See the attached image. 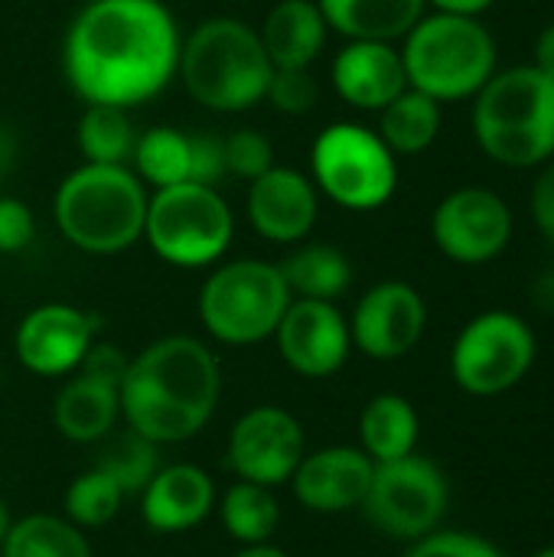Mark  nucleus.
Listing matches in <instances>:
<instances>
[{
  "label": "nucleus",
  "instance_id": "f257e3e1",
  "mask_svg": "<svg viewBox=\"0 0 554 557\" xmlns=\"http://www.w3.org/2000/svg\"><path fill=\"white\" fill-rule=\"evenodd\" d=\"M180 46L176 20L160 0H98L72 20L62 65L88 104L134 108L170 85Z\"/></svg>",
  "mask_w": 554,
  "mask_h": 557
},
{
  "label": "nucleus",
  "instance_id": "f03ea898",
  "mask_svg": "<svg viewBox=\"0 0 554 557\" xmlns=\"http://www.w3.org/2000/svg\"><path fill=\"white\" fill-rule=\"evenodd\" d=\"M222 395V369L212 349L193 336H167L131 359L121 382V418L153 444L196 437Z\"/></svg>",
  "mask_w": 554,
  "mask_h": 557
},
{
  "label": "nucleus",
  "instance_id": "7ed1b4c3",
  "mask_svg": "<svg viewBox=\"0 0 554 557\" xmlns=\"http://www.w3.org/2000/svg\"><path fill=\"white\" fill-rule=\"evenodd\" d=\"M473 137L503 166H539L554 157V75L539 65L493 72L473 95Z\"/></svg>",
  "mask_w": 554,
  "mask_h": 557
},
{
  "label": "nucleus",
  "instance_id": "20e7f679",
  "mask_svg": "<svg viewBox=\"0 0 554 557\" xmlns=\"http://www.w3.org/2000/svg\"><path fill=\"white\" fill-rule=\"evenodd\" d=\"M176 72L193 101L229 114L264 98L274 65L258 29L232 16H212L202 20L180 46Z\"/></svg>",
  "mask_w": 554,
  "mask_h": 557
},
{
  "label": "nucleus",
  "instance_id": "39448f33",
  "mask_svg": "<svg viewBox=\"0 0 554 557\" xmlns=\"http://www.w3.org/2000/svg\"><path fill=\"white\" fill-rule=\"evenodd\" d=\"M52 209L69 245L88 255H118L144 238L147 193L124 163H85L59 183Z\"/></svg>",
  "mask_w": 554,
  "mask_h": 557
},
{
  "label": "nucleus",
  "instance_id": "423d86ee",
  "mask_svg": "<svg viewBox=\"0 0 554 557\" xmlns=\"http://www.w3.org/2000/svg\"><path fill=\"white\" fill-rule=\"evenodd\" d=\"M408 85L434 101L473 98L496 72V39L477 16H421L402 49Z\"/></svg>",
  "mask_w": 554,
  "mask_h": 557
},
{
  "label": "nucleus",
  "instance_id": "0eeeda50",
  "mask_svg": "<svg viewBox=\"0 0 554 557\" xmlns=\"http://www.w3.org/2000/svg\"><path fill=\"white\" fill-rule=\"evenodd\" d=\"M291 290L278 264L255 258L216 268L199 290V320L206 333L225 346H255L274 336Z\"/></svg>",
  "mask_w": 554,
  "mask_h": 557
},
{
  "label": "nucleus",
  "instance_id": "6e6552de",
  "mask_svg": "<svg viewBox=\"0 0 554 557\" xmlns=\"http://www.w3.org/2000/svg\"><path fill=\"white\" fill-rule=\"evenodd\" d=\"M235 219L212 186L176 183L147 199L144 238L153 255L173 268H206L232 245Z\"/></svg>",
  "mask_w": 554,
  "mask_h": 557
},
{
  "label": "nucleus",
  "instance_id": "1a4fd4ad",
  "mask_svg": "<svg viewBox=\"0 0 554 557\" xmlns=\"http://www.w3.org/2000/svg\"><path fill=\"white\" fill-rule=\"evenodd\" d=\"M313 186L353 212L385 206L398 186V163L385 140L362 124H330L310 150Z\"/></svg>",
  "mask_w": 554,
  "mask_h": 557
},
{
  "label": "nucleus",
  "instance_id": "9d476101",
  "mask_svg": "<svg viewBox=\"0 0 554 557\" xmlns=\"http://www.w3.org/2000/svg\"><path fill=\"white\" fill-rule=\"evenodd\" d=\"M535 362V333L529 323L506 310H490L470 320L451 352L454 382L477 395L493 398L526 379Z\"/></svg>",
  "mask_w": 554,
  "mask_h": 557
},
{
  "label": "nucleus",
  "instance_id": "9b49d317",
  "mask_svg": "<svg viewBox=\"0 0 554 557\" xmlns=\"http://www.w3.org/2000/svg\"><path fill=\"white\" fill-rule=\"evenodd\" d=\"M359 509L382 535L418 542L438 529L447 509V480L431 460L415 454L376 463L369 493Z\"/></svg>",
  "mask_w": 554,
  "mask_h": 557
},
{
  "label": "nucleus",
  "instance_id": "f8f14e48",
  "mask_svg": "<svg viewBox=\"0 0 554 557\" xmlns=\"http://www.w3.org/2000/svg\"><path fill=\"white\" fill-rule=\"evenodd\" d=\"M441 255L457 264H487L500 258L513 238V209L483 186H464L441 199L431 219Z\"/></svg>",
  "mask_w": 554,
  "mask_h": 557
},
{
  "label": "nucleus",
  "instance_id": "ddd939ff",
  "mask_svg": "<svg viewBox=\"0 0 554 557\" xmlns=\"http://www.w3.org/2000/svg\"><path fill=\"white\" fill-rule=\"evenodd\" d=\"M300 460H304V428L284 408L274 405L251 408L229 431L225 463L245 483L274 490L294 476Z\"/></svg>",
  "mask_w": 554,
  "mask_h": 557
},
{
  "label": "nucleus",
  "instance_id": "4468645a",
  "mask_svg": "<svg viewBox=\"0 0 554 557\" xmlns=\"http://www.w3.org/2000/svg\"><path fill=\"white\" fill-rule=\"evenodd\" d=\"M428 326V307L421 294L405 281H382L362 294L349 320L353 343L369 359H402L408 356Z\"/></svg>",
  "mask_w": 554,
  "mask_h": 557
},
{
  "label": "nucleus",
  "instance_id": "2eb2a0df",
  "mask_svg": "<svg viewBox=\"0 0 554 557\" xmlns=\"http://www.w3.org/2000/svg\"><path fill=\"white\" fill-rule=\"evenodd\" d=\"M274 339L281 359L304 379H327L340 372L353 349L349 323L333 300H291Z\"/></svg>",
  "mask_w": 554,
  "mask_h": 557
},
{
  "label": "nucleus",
  "instance_id": "dca6fc26",
  "mask_svg": "<svg viewBox=\"0 0 554 557\" xmlns=\"http://www.w3.org/2000/svg\"><path fill=\"white\" fill-rule=\"evenodd\" d=\"M95 343V317L69 304H42L29 310L13 336L23 369L42 379L69 375L82 366Z\"/></svg>",
  "mask_w": 554,
  "mask_h": 557
},
{
  "label": "nucleus",
  "instance_id": "f3484780",
  "mask_svg": "<svg viewBox=\"0 0 554 557\" xmlns=\"http://www.w3.org/2000/svg\"><path fill=\"white\" fill-rule=\"evenodd\" d=\"M372 470L376 463L366 457V450L323 447L317 454H304V460L291 476V486L304 509L320 516H336L362 506L372 483Z\"/></svg>",
  "mask_w": 554,
  "mask_h": 557
},
{
  "label": "nucleus",
  "instance_id": "a211bd4d",
  "mask_svg": "<svg viewBox=\"0 0 554 557\" xmlns=\"http://www.w3.org/2000/svg\"><path fill=\"white\" fill-rule=\"evenodd\" d=\"M317 186L297 170L271 166L248 189V219L255 232L268 242H300L317 225Z\"/></svg>",
  "mask_w": 554,
  "mask_h": 557
},
{
  "label": "nucleus",
  "instance_id": "6ab92c4d",
  "mask_svg": "<svg viewBox=\"0 0 554 557\" xmlns=\"http://www.w3.org/2000/svg\"><path fill=\"white\" fill-rule=\"evenodd\" d=\"M333 88L353 108L382 111L408 88L402 52L392 42L349 39V46L333 59Z\"/></svg>",
  "mask_w": 554,
  "mask_h": 557
},
{
  "label": "nucleus",
  "instance_id": "aec40b11",
  "mask_svg": "<svg viewBox=\"0 0 554 557\" xmlns=\"http://www.w3.org/2000/svg\"><path fill=\"white\" fill-rule=\"evenodd\" d=\"M216 506V486L206 470L193 463H173L160 467L147 490L140 493V512L150 532L157 535H176L189 532Z\"/></svg>",
  "mask_w": 554,
  "mask_h": 557
},
{
  "label": "nucleus",
  "instance_id": "412c9836",
  "mask_svg": "<svg viewBox=\"0 0 554 557\" xmlns=\"http://www.w3.org/2000/svg\"><path fill=\"white\" fill-rule=\"evenodd\" d=\"M327 20L317 0H281L261 26V46L274 69H310L327 42Z\"/></svg>",
  "mask_w": 554,
  "mask_h": 557
},
{
  "label": "nucleus",
  "instance_id": "4be33fe9",
  "mask_svg": "<svg viewBox=\"0 0 554 557\" xmlns=\"http://www.w3.org/2000/svg\"><path fill=\"white\" fill-rule=\"evenodd\" d=\"M52 418L65 441L98 444L114 431V424L121 418V392L104 382L75 375L56 395Z\"/></svg>",
  "mask_w": 554,
  "mask_h": 557
},
{
  "label": "nucleus",
  "instance_id": "5701e85b",
  "mask_svg": "<svg viewBox=\"0 0 554 557\" xmlns=\"http://www.w3.org/2000/svg\"><path fill=\"white\" fill-rule=\"evenodd\" d=\"M330 29L346 39L395 42L411 33L424 13V0H317Z\"/></svg>",
  "mask_w": 554,
  "mask_h": 557
},
{
  "label": "nucleus",
  "instance_id": "b1692460",
  "mask_svg": "<svg viewBox=\"0 0 554 557\" xmlns=\"http://www.w3.org/2000/svg\"><path fill=\"white\" fill-rule=\"evenodd\" d=\"M362 450L372 463H389L415 454L418 444V411L402 395H379L366 405L359 418Z\"/></svg>",
  "mask_w": 554,
  "mask_h": 557
},
{
  "label": "nucleus",
  "instance_id": "393cba45",
  "mask_svg": "<svg viewBox=\"0 0 554 557\" xmlns=\"http://www.w3.org/2000/svg\"><path fill=\"white\" fill-rule=\"evenodd\" d=\"M379 114H382L379 137L392 153H405V157L421 153L434 144L441 131V101H434L431 95L411 85L395 101H389Z\"/></svg>",
  "mask_w": 554,
  "mask_h": 557
},
{
  "label": "nucleus",
  "instance_id": "a878e982",
  "mask_svg": "<svg viewBox=\"0 0 554 557\" xmlns=\"http://www.w3.org/2000/svg\"><path fill=\"white\" fill-rule=\"evenodd\" d=\"M278 268L284 274L287 290L297 294V300H336L353 281L349 258L340 248L320 242L297 248Z\"/></svg>",
  "mask_w": 554,
  "mask_h": 557
},
{
  "label": "nucleus",
  "instance_id": "bb28decb",
  "mask_svg": "<svg viewBox=\"0 0 554 557\" xmlns=\"http://www.w3.org/2000/svg\"><path fill=\"white\" fill-rule=\"evenodd\" d=\"M219 516H222L225 535L235 539L238 545L271 542L278 532V522H281V509H278V499L271 496V490L258 486V483H245V480L229 486V493L222 496Z\"/></svg>",
  "mask_w": 554,
  "mask_h": 557
},
{
  "label": "nucleus",
  "instance_id": "cd10ccee",
  "mask_svg": "<svg viewBox=\"0 0 554 557\" xmlns=\"http://www.w3.org/2000/svg\"><path fill=\"white\" fill-rule=\"evenodd\" d=\"M3 557H91V545L78 525L56 516H26L10 525L0 542Z\"/></svg>",
  "mask_w": 554,
  "mask_h": 557
},
{
  "label": "nucleus",
  "instance_id": "c85d7f7f",
  "mask_svg": "<svg viewBox=\"0 0 554 557\" xmlns=\"http://www.w3.org/2000/svg\"><path fill=\"white\" fill-rule=\"evenodd\" d=\"M78 150L88 163H124L134 153L137 134L127 117V108L118 104H88L78 117Z\"/></svg>",
  "mask_w": 554,
  "mask_h": 557
},
{
  "label": "nucleus",
  "instance_id": "c756f323",
  "mask_svg": "<svg viewBox=\"0 0 554 557\" xmlns=\"http://www.w3.org/2000/svg\"><path fill=\"white\" fill-rule=\"evenodd\" d=\"M131 160L137 176L157 189L189 183V134L176 127H150L137 137Z\"/></svg>",
  "mask_w": 554,
  "mask_h": 557
},
{
  "label": "nucleus",
  "instance_id": "7c9ffc66",
  "mask_svg": "<svg viewBox=\"0 0 554 557\" xmlns=\"http://www.w3.org/2000/svg\"><path fill=\"white\" fill-rule=\"evenodd\" d=\"M104 441H108V444L98 450L95 470L108 473V476L121 486L124 496L144 493L147 483L153 480V473L160 470V463H157V447H160V444L147 441L144 434H137V431H131V428H127L124 434H114V437L108 434Z\"/></svg>",
  "mask_w": 554,
  "mask_h": 557
},
{
  "label": "nucleus",
  "instance_id": "2f4dec72",
  "mask_svg": "<svg viewBox=\"0 0 554 557\" xmlns=\"http://www.w3.org/2000/svg\"><path fill=\"white\" fill-rule=\"evenodd\" d=\"M124 493L121 486L101 473V470H85L78 473L69 490H65V519L78 529H101L121 512Z\"/></svg>",
  "mask_w": 554,
  "mask_h": 557
},
{
  "label": "nucleus",
  "instance_id": "473e14b6",
  "mask_svg": "<svg viewBox=\"0 0 554 557\" xmlns=\"http://www.w3.org/2000/svg\"><path fill=\"white\" fill-rule=\"evenodd\" d=\"M225 166L229 176H242V180H258L261 173H268L274 166V150L271 140L251 127H242L235 134L225 137Z\"/></svg>",
  "mask_w": 554,
  "mask_h": 557
},
{
  "label": "nucleus",
  "instance_id": "72a5a7b5",
  "mask_svg": "<svg viewBox=\"0 0 554 557\" xmlns=\"http://www.w3.org/2000/svg\"><path fill=\"white\" fill-rule=\"evenodd\" d=\"M264 98L281 114H307L317 104V82L310 69H274Z\"/></svg>",
  "mask_w": 554,
  "mask_h": 557
},
{
  "label": "nucleus",
  "instance_id": "f704fd0d",
  "mask_svg": "<svg viewBox=\"0 0 554 557\" xmlns=\"http://www.w3.org/2000/svg\"><path fill=\"white\" fill-rule=\"evenodd\" d=\"M405 557H506L496 545L470 532H438L418 539Z\"/></svg>",
  "mask_w": 554,
  "mask_h": 557
},
{
  "label": "nucleus",
  "instance_id": "c9c22d12",
  "mask_svg": "<svg viewBox=\"0 0 554 557\" xmlns=\"http://www.w3.org/2000/svg\"><path fill=\"white\" fill-rule=\"evenodd\" d=\"M225 176H229L225 137H219V134H189V183L216 189Z\"/></svg>",
  "mask_w": 554,
  "mask_h": 557
},
{
  "label": "nucleus",
  "instance_id": "e433bc0d",
  "mask_svg": "<svg viewBox=\"0 0 554 557\" xmlns=\"http://www.w3.org/2000/svg\"><path fill=\"white\" fill-rule=\"evenodd\" d=\"M33 212L26 209V202L13 199V196H0V251L13 255L23 251L33 242Z\"/></svg>",
  "mask_w": 554,
  "mask_h": 557
},
{
  "label": "nucleus",
  "instance_id": "4c0bfd02",
  "mask_svg": "<svg viewBox=\"0 0 554 557\" xmlns=\"http://www.w3.org/2000/svg\"><path fill=\"white\" fill-rule=\"evenodd\" d=\"M127 366L131 359L118 349V346H108V343H91V349L85 352L82 366H78V375L85 379H95V382H104L111 388L121 392V382L127 375Z\"/></svg>",
  "mask_w": 554,
  "mask_h": 557
},
{
  "label": "nucleus",
  "instance_id": "58836bf2",
  "mask_svg": "<svg viewBox=\"0 0 554 557\" xmlns=\"http://www.w3.org/2000/svg\"><path fill=\"white\" fill-rule=\"evenodd\" d=\"M532 219L539 232L554 245V157L542 166L535 186H532Z\"/></svg>",
  "mask_w": 554,
  "mask_h": 557
},
{
  "label": "nucleus",
  "instance_id": "ea45409f",
  "mask_svg": "<svg viewBox=\"0 0 554 557\" xmlns=\"http://www.w3.org/2000/svg\"><path fill=\"white\" fill-rule=\"evenodd\" d=\"M532 304H535L542 313H552L554 317V268L542 271V274L532 281Z\"/></svg>",
  "mask_w": 554,
  "mask_h": 557
},
{
  "label": "nucleus",
  "instance_id": "a19ab883",
  "mask_svg": "<svg viewBox=\"0 0 554 557\" xmlns=\"http://www.w3.org/2000/svg\"><path fill=\"white\" fill-rule=\"evenodd\" d=\"M434 3L438 13H457V16H480L483 10L493 7V0H424Z\"/></svg>",
  "mask_w": 554,
  "mask_h": 557
},
{
  "label": "nucleus",
  "instance_id": "79ce46f5",
  "mask_svg": "<svg viewBox=\"0 0 554 557\" xmlns=\"http://www.w3.org/2000/svg\"><path fill=\"white\" fill-rule=\"evenodd\" d=\"M13 163H16V134L7 121H0V180L10 176Z\"/></svg>",
  "mask_w": 554,
  "mask_h": 557
},
{
  "label": "nucleus",
  "instance_id": "37998d69",
  "mask_svg": "<svg viewBox=\"0 0 554 557\" xmlns=\"http://www.w3.org/2000/svg\"><path fill=\"white\" fill-rule=\"evenodd\" d=\"M532 65H539L542 72L554 75V23H549L539 33V39H535V62Z\"/></svg>",
  "mask_w": 554,
  "mask_h": 557
},
{
  "label": "nucleus",
  "instance_id": "c03bdc74",
  "mask_svg": "<svg viewBox=\"0 0 554 557\" xmlns=\"http://www.w3.org/2000/svg\"><path fill=\"white\" fill-rule=\"evenodd\" d=\"M232 557H287V552H281L278 545L264 542V545H242V552Z\"/></svg>",
  "mask_w": 554,
  "mask_h": 557
},
{
  "label": "nucleus",
  "instance_id": "a18cd8bd",
  "mask_svg": "<svg viewBox=\"0 0 554 557\" xmlns=\"http://www.w3.org/2000/svg\"><path fill=\"white\" fill-rule=\"evenodd\" d=\"M10 525H13V522H10V509H7V503L0 499V542L7 539V532H10Z\"/></svg>",
  "mask_w": 554,
  "mask_h": 557
},
{
  "label": "nucleus",
  "instance_id": "49530a36",
  "mask_svg": "<svg viewBox=\"0 0 554 557\" xmlns=\"http://www.w3.org/2000/svg\"><path fill=\"white\" fill-rule=\"evenodd\" d=\"M535 557H554V545H552V548H545V552H539Z\"/></svg>",
  "mask_w": 554,
  "mask_h": 557
},
{
  "label": "nucleus",
  "instance_id": "de8ad7c7",
  "mask_svg": "<svg viewBox=\"0 0 554 557\" xmlns=\"http://www.w3.org/2000/svg\"><path fill=\"white\" fill-rule=\"evenodd\" d=\"M85 3H98V0H82V7H85Z\"/></svg>",
  "mask_w": 554,
  "mask_h": 557
},
{
  "label": "nucleus",
  "instance_id": "09e8293b",
  "mask_svg": "<svg viewBox=\"0 0 554 557\" xmlns=\"http://www.w3.org/2000/svg\"><path fill=\"white\" fill-rule=\"evenodd\" d=\"M0 557H3V555H0Z\"/></svg>",
  "mask_w": 554,
  "mask_h": 557
}]
</instances>
